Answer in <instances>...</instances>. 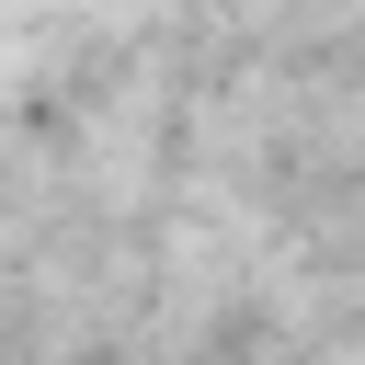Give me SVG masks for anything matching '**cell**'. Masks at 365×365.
<instances>
[{
	"label": "cell",
	"mask_w": 365,
	"mask_h": 365,
	"mask_svg": "<svg viewBox=\"0 0 365 365\" xmlns=\"http://www.w3.org/2000/svg\"><path fill=\"white\" fill-rule=\"evenodd\" d=\"M91 365H125V354H91Z\"/></svg>",
	"instance_id": "cell-1"
}]
</instances>
